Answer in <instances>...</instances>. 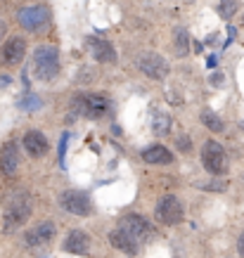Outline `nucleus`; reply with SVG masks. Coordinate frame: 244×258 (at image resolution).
Returning <instances> with one entry per match:
<instances>
[{
	"label": "nucleus",
	"mask_w": 244,
	"mask_h": 258,
	"mask_svg": "<svg viewBox=\"0 0 244 258\" xmlns=\"http://www.w3.org/2000/svg\"><path fill=\"white\" fill-rule=\"evenodd\" d=\"M142 161L145 164H173V152L166 149L164 145H152L142 152Z\"/></svg>",
	"instance_id": "17"
},
{
	"label": "nucleus",
	"mask_w": 244,
	"mask_h": 258,
	"mask_svg": "<svg viewBox=\"0 0 244 258\" xmlns=\"http://www.w3.org/2000/svg\"><path fill=\"white\" fill-rule=\"evenodd\" d=\"M237 251H240V256L244 258V232L240 235V240H237Z\"/></svg>",
	"instance_id": "28"
},
{
	"label": "nucleus",
	"mask_w": 244,
	"mask_h": 258,
	"mask_svg": "<svg viewBox=\"0 0 244 258\" xmlns=\"http://www.w3.org/2000/svg\"><path fill=\"white\" fill-rule=\"evenodd\" d=\"M40 107H43V100L38 95H34V92H26L19 100V109H24V111H38Z\"/></svg>",
	"instance_id": "21"
},
{
	"label": "nucleus",
	"mask_w": 244,
	"mask_h": 258,
	"mask_svg": "<svg viewBox=\"0 0 244 258\" xmlns=\"http://www.w3.org/2000/svg\"><path fill=\"white\" fill-rule=\"evenodd\" d=\"M192 48H194V52H202V50H204V43H199V40H194V45H192Z\"/></svg>",
	"instance_id": "31"
},
{
	"label": "nucleus",
	"mask_w": 244,
	"mask_h": 258,
	"mask_svg": "<svg viewBox=\"0 0 244 258\" xmlns=\"http://www.w3.org/2000/svg\"><path fill=\"white\" fill-rule=\"evenodd\" d=\"M19 24L26 29V31H40V29H45L48 26V10L43 7V5H29V7H21L19 10Z\"/></svg>",
	"instance_id": "7"
},
{
	"label": "nucleus",
	"mask_w": 244,
	"mask_h": 258,
	"mask_svg": "<svg viewBox=\"0 0 244 258\" xmlns=\"http://www.w3.org/2000/svg\"><path fill=\"white\" fill-rule=\"evenodd\" d=\"M175 142H178V149H183V152H188V149H190L188 135H178V138H175Z\"/></svg>",
	"instance_id": "26"
},
{
	"label": "nucleus",
	"mask_w": 244,
	"mask_h": 258,
	"mask_svg": "<svg viewBox=\"0 0 244 258\" xmlns=\"http://www.w3.org/2000/svg\"><path fill=\"white\" fill-rule=\"evenodd\" d=\"M237 10H240V2L237 0H221L218 2V15L223 19H232Z\"/></svg>",
	"instance_id": "22"
},
{
	"label": "nucleus",
	"mask_w": 244,
	"mask_h": 258,
	"mask_svg": "<svg viewBox=\"0 0 244 258\" xmlns=\"http://www.w3.org/2000/svg\"><path fill=\"white\" fill-rule=\"evenodd\" d=\"M135 64L147 78H154V81H164L169 76V62L157 52H140L135 57Z\"/></svg>",
	"instance_id": "6"
},
{
	"label": "nucleus",
	"mask_w": 244,
	"mask_h": 258,
	"mask_svg": "<svg viewBox=\"0 0 244 258\" xmlns=\"http://www.w3.org/2000/svg\"><path fill=\"white\" fill-rule=\"evenodd\" d=\"M202 164L211 175H223L227 171V154L216 140H209L202 147Z\"/></svg>",
	"instance_id": "5"
},
{
	"label": "nucleus",
	"mask_w": 244,
	"mask_h": 258,
	"mask_svg": "<svg viewBox=\"0 0 244 258\" xmlns=\"http://www.w3.org/2000/svg\"><path fill=\"white\" fill-rule=\"evenodd\" d=\"M202 123H204L209 130H213V133H223V130H226V123L221 121V116L209 109L202 111Z\"/></svg>",
	"instance_id": "20"
},
{
	"label": "nucleus",
	"mask_w": 244,
	"mask_h": 258,
	"mask_svg": "<svg viewBox=\"0 0 244 258\" xmlns=\"http://www.w3.org/2000/svg\"><path fill=\"white\" fill-rule=\"evenodd\" d=\"M31 216V197L29 192H12L5 204V230H15Z\"/></svg>",
	"instance_id": "1"
},
{
	"label": "nucleus",
	"mask_w": 244,
	"mask_h": 258,
	"mask_svg": "<svg viewBox=\"0 0 244 258\" xmlns=\"http://www.w3.org/2000/svg\"><path fill=\"white\" fill-rule=\"evenodd\" d=\"M67 145H69V133H64L59 140V166L62 168H67Z\"/></svg>",
	"instance_id": "24"
},
{
	"label": "nucleus",
	"mask_w": 244,
	"mask_h": 258,
	"mask_svg": "<svg viewBox=\"0 0 244 258\" xmlns=\"http://www.w3.org/2000/svg\"><path fill=\"white\" fill-rule=\"evenodd\" d=\"M64 249L69 254H76V256H86L90 251V240H88V235L83 230H71L67 241H64Z\"/></svg>",
	"instance_id": "14"
},
{
	"label": "nucleus",
	"mask_w": 244,
	"mask_h": 258,
	"mask_svg": "<svg viewBox=\"0 0 244 258\" xmlns=\"http://www.w3.org/2000/svg\"><path fill=\"white\" fill-rule=\"evenodd\" d=\"M197 187L199 189H207V192H223L227 187V183H223V180H211V183H199Z\"/></svg>",
	"instance_id": "23"
},
{
	"label": "nucleus",
	"mask_w": 244,
	"mask_h": 258,
	"mask_svg": "<svg viewBox=\"0 0 244 258\" xmlns=\"http://www.w3.org/2000/svg\"><path fill=\"white\" fill-rule=\"evenodd\" d=\"M209 83H211V86H216V88H221V86L226 83V76H223V74H218V71H216V74H211V78H209Z\"/></svg>",
	"instance_id": "25"
},
{
	"label": "nucleus",
	"mask_w": 244,
	"mask_h": 258,
	"mask_svg": "<svg viewBox=\"0 0 244 258\" xmlns=\"http://www.w3.org/2000/svg\"><path fill=\"white\" fill-rule=\"evenodd\" d=\"M26 55V40L19 36L7 38V43L2 45V62L5 64H19Z\"/></svg>",
	"instance_id": "11"
},
{
	"label": "nucleus",
	"mask_w": 244,
	"mask_h": 258,
	"mask_svg": "<svg viewBox=\"0 0 244 258\" xmlns=\"http://www.w3.org/2000/svg\"><path fill=\"white\" fill-rule=\"evenodd\" d=\"M59 206H62L67 213L81 216V218L93 213V202H90V197H88L86 192H81V189H64V192L59 194Z\"/></svg>",
	"instance_id": "4"
},
{
	"label": "nucleus",
	"mask_w": 244,
	"mask_h": 258,
	"mask_svg": "<svg viewBox=\"0 0 244 258\" xmlns=\"http://www.w3.org/2000/svg\"><path fill=\"white\" fill-rule=\"evenodd\" d=\"M2 38H5V21H0V43H2Z\"/></svg>",
	"instance_id": "32"
},
{
	"label": "nucleus",
	"mask_w": 244,
	"mask_h": 258,
	"mask_svg": "<svg viewBox=\"0 0 244 258\" xmlns=\"http://www.w3.org/2000/svg\"><path fill=\"white\" fill-rule=\"evenodd\" d=\"M10 86V76H0V88H7Z\"/></svg>",
	"instance_id": "29"
},
{
	"label": "nucleus",
	"mask_w": 244,
	"mask_h": 258,
	"mask_svg": "<svg viewBox=\"0 0 244 258\" xmlns=\"http://www.w3.org/2000/svg\"><path fill=\"white\" fill-rule=\"evenodd\" d=\"M24 149L38 159V156H43L45 152H48V138L43 135V133H38V130H29L26 135H24Z\"/></svg>",
	"instance_id": "15"
},
{
	"label": "nucleus",
	"mask_w": 244,
	"mask_h": 258,
	"mask_svg": "<svg viewBox=\"0 0 244 258\" xmlns=\"http://www.w3.org/2000/svg\"><path fill=\"white\" fill-rule=\"evenodd\" d=\"M34 71L40 81H52L59 74V52L52 45H38L34 52Z\"/></svg>",
	"instance_id": "2"
},
{
	"label": "nucleus",
	"mask_w": 244,
	"mask_h": 258,
	"mask_svg": "<svg viewBox=\"0 0 244 258\" xmlns=\"http://www.w3.org/2000/svg\"><path fill=\"white\" fill-rule=\"evenodd\" d=\"M192 40H190V34L185 26H175V31H173V52L175 57H185L190 52V45Z\"/></svg>",
	"instance_id": "18"
},
{
	"label": "nucleus",
	"mask_w": 244,
	"mask_h": 258,
	"mask_svg": "<svg viewBox=\"0 0 244 258\" xmlns=\"http://www.w3.org/2000/svg\"><path fill=\"white\" fill-rule=\"evenodd\" d=\"M88 45H90L93 57L97 62H102V64H114L116 62V50H114V45L109 40H105V38H88Z\"/></svg>",
	"instance_id": "12"
},
{
	"label": "nucleus",
	"mask_w": 244,
	"mask_h": 258,
	"mask_svg": "<svg viewBox=\"0 0 244 258\" xmlns=\"http://www.w3.org/2000/svg\"><path fill=\"white\" fill-rule=\"evenodd\" d=\"M19 168V149L15 142H7L0 149V171L5 175H15Z\"/></svg>",
	"instance_id": "13"
},
{
	"label": "nucleus",
	"mask_w": 244,
	"mask_h": 258,
	"mask_svg": "<svg viewBox=\"0 0 244 258\" xmlns=\"http://www.w3.org/2000/svg\"><path fill=\"white\" fill-rule=\"evenodd\" d=\"M109 241H112L114 249H119V251H123V254H128V256H135L138 249H140V246H138V244H135V241L121 230V227H116V230L109 232Z\"/></svg>",
	"instance_id": "16"
},
{
	"label": "nucleus",
	"mask_w": 244,
	"mask_h": 258,
	"mask_svg": "<svg viewBox=\"0 0 244 258\" xmlns=\"http://www.w3.org/2000/svg\"><path fill=\"white\" fill-rule=\"evenodd\" d=\"M116 227H121L128 237H131L138 246H142V244H147V241L154 237V230H152V225L142 216H138V213H133V216H123Z\"/></svg>",
	"instance_id": "3"
},
{
	"label": "nucleus",
	"mask_w": 244,
	"mask_h": 258,
	"mask_svg": "<svg viewBox=\"0 0 244 258\" xmlns=\"http://www.w3.org/2000/svg\"><path fill=\"white\" fill-rule=\"evenodd\" d=\"M213 43H218V34H211V36L207 38V45H213Z\"/></svg>",
	"instance_id": "30"
},
{
	"label": "nucleus",
	"mask_w": 244,
	"mask_h": 258,
	"mask_svg": "<svg viewBox=\"0 0 244 258\" xmlns=\"http://www.w3.org/2000/svg\"><path fill=\"white\" fill-rule=\"evenodd\" d=\"M242 24H244V19H242Z\"/></svg>",
	"instance_id": "33"
},
{
	"label": "nucleus",
	"mask_w": 244,
	"mask_h": 258,
	"mask_svg": "<svg viewBox=\"0 0 244 258\" xmlns=\"http://www.w3.org/2000/svg\"><path fill=\"white\" fill-rule=\"evenodd\" d=\"M154 213H157V218L164 223V225H178V223L183 221V204L178 202L173 194H166V197L159 199Z\"/></svg>",
	"instance_id": "8"
},
{
	"label": "nucleus",
	"mask_w": 244,
	"mask_h": 258,
	"mask_svg": "<svg viewBox=\"0 0 244 258\" xmlns=\"http://www.w3.org/2000/svg\"><path fill=\"white\" fill-rule=\"evenodd\" d=\"M76 109L90 119H100L102 114L109 109V100L105 95H86V97H76Z\"/></svg>",
	"instance_id": "9"
},
{
	"label": "nucleus",
	"mask_w": 244,
	"mask_h": 258,
	"mask_svg": "<svg viewBox=\"0 0 244 258\" xmlns=\"http://www.w3.org/2000/svg\"><path fill=\"white\" fill-rule=\"evenodd\" d=\"M171 116L169 114H164V111H157L154 114V119H152V130L157 133V135H166L171 130Z\"/></svg>",
	"instance_id": "19"
},
{
	"label": "nucleus",
	"mask_w": 244,
	"mask_h": 258,
	"mask_svg": "<svg viewBox=\"0 0 244 258\" xmlns=\"http://www.w3.org/2000/svg\"><path fill=\"white\" fill-rule=\"evenodd\" d=\"M55 223L45 221V223H38L36 227H31L26 235H24V244L26 246H43V244H48V241L55 237Z\"/></svg>",
	"instance_id": "10"
},
{
	"label": "nucleus",
	"mask_w": 244,
	"mask_h": 258,
	"mask_svg": "<svg viewBox=\"0 0 244 258\" xmlns=\"http://www.w3.org/2000/svg\"><path fill=\"white\" fill-rule=\"evenodd\" d=\"M207 64H209V69H216V67H218V57L211 55V57L207 59Z\"/></svg>",
	"instance_id": "27"
}]
</instances>
